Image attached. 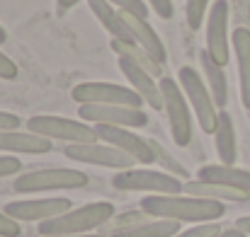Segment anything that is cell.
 <instances>
[{
	"instance_id": "cell-15",
	"label": "cell",
	"mask_w": 250,
	"mask_h": 237,
	"mask_svg": "<svg viewBox=\"0 0 250 237\" xmlns=\"http://www.w3.org/2000/svg\"><path fill=\"white\" fill-rule=\"evenodd\" d=\"M54 148V143L32 131H0V150L2 153H24V155H44Z\"/></svg>"
},
{
	"instance_id": "cell-20",
	"label": "cell",
	"mask_w": 250,
	"mask_h": 237,
	"mask_svg": "<svg viewBox=\"0 0 250 237\" xmlns=\"http://www.w3.org/2000/svg\"><path fill=\"white\" fill-rule=\"evenodd\" d=\"M214 146L221 164H233L238 160V141H236V126L229 111H219V126L214 131Z\"/></svg>"
},
{
	"instance_id": "cell-5",
	"label": "cell",
	"mask_w": 250,
	"mask_h": 237,
	"mask_svg": "<svg viewBox=\"0 0 250 237\" xmlns=\"http://www.w3.org/2000/svg\"><path fill=\"white\" fill-rule=\"evenodd\" d=\"M27 131L44 136L49 141H63V143H97V128L66 116H51V114H37L27 121Z\"/></svg>"
},
{
	"instance_id": "cell-30",
	"label": "cell",
	"mask_w": 250,
	"mask_h": 237,
	"mask_svg": "<svg viewBox=\"0 0 250 237\" xmlns=\"http://www.w3.org/2000/svg\"><path fill=\"white\" fill-rule=\"evenodd\" d=\"M22 169V162L12 155H0V177H12Z\"/></svg>"
},
{
	"instance_id": "cell-36",
	"label": "cell",
	"mask_w": 250,
	"mask_h": 237,
	"mask_svg": "<svg viewBox=\"0 0 250 237\" xmlns=\"http://www.w3.org/2000/svg\"><path fill=\"white\" fill-rule=\"evenodd\" d=\"M216 237H248L246 233H241L238 228H229V230H221Z\"/></svg>"
},
{
	"instance_id": "cell-13",
	"label": "cell",
	"mask_w": 250,
	"mask_h": 237,
	"mask_svg": "<svg viewBox=\"0 0 250 237\" xmlns=\"http://www.w3.org/2000/svg\"><path fill=\"white\" fill-rule=\"evenodd\" d=\"M207 51L219 63L226 66L231 58L229 46V0H216L207 15Z\"/></svg>"
},
{
	"instance_id": "cell-7",
	"label": "cell",
	"mask_w": 250,
	"mask_h": 237,
	"mask_svg": "<svg viewBox=\"0 0 250 237\" xmlns=\"http://www.w3.org/2000/svg\"><path fill=\"white\" fill-rule=\"evenodd\" d=\"M161 92H163V109L167 114V124H170V133L175 146L185 148L192 141V116H189V102L180 87V82L163 75L161 78Z\"/></svg>"
},
{
	"instance_id": "cell-1",
	"label": "cell",
	"mask_w": 250,
	"mask_h": 237,
	"mask_svg": "<svg viewBox=\"0 0 250 237\" xmlns=\"http://www.w3.org/2000/svg\"><path fill=\"white\" fill-rule=\"evenodd\" d=\"M153 218H166L177 223H216L226 208L221 201L199 199L189 194H151L141 199V206Z\"/></svg>"
},
{
	"instance_id": "cell-35",
	"label": "cell",
	"mask_w": 250,
	"mask_h": 237,
	"mask_svg": "<svg viewBox=\"0 0 250 237\" xmlns=\"http://www.w3.org/2000/svg\"><path fill=\"white\" fill-rule=\"evenodd\" d=\"M78 2H81V0H56V7H59V12L63 15L66 10H71V7L78 5Z\"/></svg>"
},
{
	"instance_id": "cell-14",
	"label": "cell",
	"mask_w": 250,
	"mask_h": 237,
	"mask_svg": "<svg viewBox=\"0 0 250 237\" xmlns=\"http://www.w3.org/2000/svg\"><path fill=\"white\" fill-rule=\"evenodd\" d=\"M117 66H119L122 75L129 80V85L144 97V102H146L151 109H156V111L163 109L161 85L156 82V78H153L151 73H146L141 66H136L134 61H129V58H124V56H117Z\"/></svg>"
},
{
	"instance_id": "cell-38",
	"label": "cell",
	"mask_w": 250,
	"mask_h": 237,
	"mask_svg": "<svg viewBox=\"0 0 250 237\" xmlns=\"http://www.w3.org/2000/svg\"><path fill=\"white\" fill-rule=\"evenodd\" d=\"M5 39H7V34H5V29L0 27V44H5Z\"/></svg>"
},
{
	"instance_id": "cell-32",
	"label": "cell",
	"mask_w": 250,
	"mask_h": 237,
	"mask_svg": "<svg viewBox=\"0 0 250 237\" xmlns=\"http://www.w3.org/2000/svg\"><path fill=\"white\" fill-rule=\"evenodd\" d=\"M151 5V10L161 17V19H170L172 17V0H146Z\"/></svg>"
},
{
	"instance_id": "cell-16",
	"label": "cell",
	"mask_w": 250,
	"mask_h": 237,
	"mask_svg": "<svg viewBox=\"0 0 250 237\" xmlns=\"http://www.w3.org/2000/svg\"><path fill=\"white\" fill-rule=\"evenodd\" d=\"M92 15L97 17V22L112 34V39H119V41H134L131 36V29L124 19V12L117 10L109 0H87Z\"/></svg>"
},
{
	"instance_id": "cell-26",
	"label": "cell",
	"mask_w": 250,
	"mask_h": 237,
	"mask_svg": "<svg viewBox=\"0 0 250 237\" xmlns=\"http://www.w3.org/2000/svg\"><path fill=\"white\" fill-rule=\"evenodd\" d=\"M207 7H209V0H187V5H185V19H187V27L189 29H199L202 27L204 17L209 15Z\"/></svg>"
},
{
	"instance_id": "cell-34",
	"label": "cell",
	"mask_w": 250,
	"mask_h": 237,
	"mask_svg": "<svg viewBox=\"0 0 250 237\" xmlns=\"http://www.w3.org/2000/svg\"><path fill=\"white\" fill-rule=\"evenodd\" d=\"M233 228H238L241 233H246V235H250V216H243V218H238Z\"/></svg>"
},
{
	"instance_id": "cell-8",
	"label": "cell",
	"mask_w": 250,
	"mask_h": 237,
	"mask_svg": "<svg viewBox=\"0 0 250 237\" xmlns=\"http://www.w3.org/2000/svg\"><path fill=\"white\" fill-rule=\"evenodd\" d=\"M71 97L78 104H122L141 109L146 102L134 87L114 85V82H81L71 90Z\"/></svg>"
},
{
	"instance_id": "cell-6",
	"label": "cell",
	"mask_w": 250,
	"mask_h": 237,
	"mask_svg": "<svg viewBox=\"0 0 250 237\" xmlns=\"http://www.w3.org/2000/svg\"><path fill=\"white\" fill-rule=\"evenodd\" d=\"M112 186L119 191H148V194H185L180 177L158 169H119L112 177Z\"/></svg>"
},
{
	"instance_id": "cell-25",
	"label": "cell",
	"mask_w": 250,
	"mask_h": 237,
	"mask_svg": "<svg viewBox=\"0 0 250 237\" xmlns=\"http://www.w3.org/2000/svg\"><path fill=\"white\" fill-rule=\"evenodd\" d=\"M148 220H153V216H148L144 208H139V211H126V213L114 216L112 220H107V223L100 228V233L109 237V235H117V233H124V230H131V228H139V225H144V223H148Z\"/></svg>"
},
{
	"instance_id": "cell-21",
	"label": "cell",
	"mask_w": 250,
	"mask_h": 237,
	"mask_svg": "<svg viewBox=\"0 0 250 237\" xmlns=\"http://www.w3.org/2000/svg\"><path fill=\"white\" fill-rule=\"evenodd\" d=\"M199 68H202V73H204V82H207V87L211 90V97H214L216 107L224 109L226 102H229V82H226L224 66H219V63L209 56V51L204 49V51H199Z\"/></svg>"
},
{
	"instance_id": "cell-3",
	"label": "cell",
	"mask_w": 250,
	"mask_h": 237,
	"mask_svg": "<svg viewBox=\"0 0 250 237\" xmlns=\"http://www.w3.org/2000/svg\"><path fill=\"white\" fill-rule=\"evenodd\" d=\"M177 82H180L189 107L197 114L199 128L204 133H214L216 126H219V107H216V102L211 97V90L207 87L204 78L199 75V71H194L192 66H182L180 75H177Z\"/></svg>"
},
{
	"instance_id": "cell-19",
	"label": "cell",
	"mask_w": 250,
	"mask_h": 237,
	"mask_svg": "<svg viewBox=\"0 0 250 237\" xmlns=\"http://www.w3.org/2000/svg\"><path fill=\"white\" fill-rule=\"evenodd\" d=\"M124 19H126V24H129V29H131L134 41H136L141 49H146L153 58H158L161 63H166V58H167L166 46H163L161 36L156 34V29L148 24V19L136 17V15H129V12H124Z\"/></svg>"
},
{
	"instance_id": "cell-23",
	"label": "cell",
	"mask_w": 250,
	"mask_h": 237,
	"mask_svg": "<svg viewBox=\"0 0 250 237\" xmlns=\"http://www.w3.org/2000/svg\"><path fill=\"white\" fill-rule=\"evenodd\" d=\"M112 51L117 56H124L129 61H134L136 66H141L146 73H151L153 78H163V63L158 58H153L146 49H141L136 41H119V39H112Z\"/></svg>"
},
{
	"instance_id": "cell-28",
	"label": "cell",
	"mask_w": 250,
	"mask_h": 237,
	"mask_svg": "<svg viewBox=\"0 0 250 237\" xmlns=\"http://www.w3.org/2000/svg\"><path fill=\"white\" fill-rule=\"evenodd\" d=\"M219 233H221L219 223H197L194 228L182 230V233H177L175 237H216Z\"/></svg>"
},
{
	"instance_id": "cell-37",
	"label": "cell",
	"mask_w": 250,
	"mask_h": 237,
	"mask_svg": "<svg viewBox=\"0 0 250 237\" xmlns=\"http://www.w3.org/2000/svg\"><path fill=\"white\" fill-rule=\"evenodd\" d=\"M44 237H107L102 233H83V235H44Z\"/></svg>"
},
{
	"instance_id": "cell-18",
	"label": "cell",
	"mask_w": 250,
	"mask_h": 237,
	"mask_svg": "<svg viewBox=\"0 0 250 237\" xmlns=\"http://www.w3.org/2000/svg\"><path fill=\"white\" fill-rule=\"evenodd\" d=\"M197 179L202 182H214V184H224L231 189H241L250 194V172L241 169L236 164H204L197 174Z\"/></svg>"
},
{
	"instance_id": "cell-33",
	"label": "cell",
	"mask_w": 250,
	"mask_h": 237,
	"mask_svg": "<svg viewBox=\"0 0 250 237\" xmlns=\"http://www.w3.org/2000/svg\"><path fill=\"white\" fill-rule=\"evenodd\" d=\"M22 126V119L12 111H0V131H17Z\"/></svg>"
},
{
	"instance_id": "cell-11",
	"label": "cell",
	"mask_w": 250,
	"mask_h": 237,
	"mask_svg": "<svg viewBox=\"0 0 250 237\" xmlns=\"http://www.w3.org/2000/svg\"><path fill=\"white\" fill-rule=\"evenodd\" d=\"M97 136L102 143H109L119 150H124L126 155L136 160L139 164H151L156 162L158 155L151 146V141H144L139 133H134L131 128H124V126H104V124H97Z\"/></svg>"
},
{
	"instance_id": "cell-22",
	"label": "cell",
	"mask_w": 250,
	"mask_h": 237,
	"mask_svg": "<svg viewBox=\"0 0 250 237\" xmlns=\"http://www.w3.org/2000/svg\"><path fill=\"white\" fill-rule=\"evenodd\" d=\"M185 194L189 196H199V199H211V201H248L250 194L241 191V189H231L224 184H214V182H202V179H192L185 182Z\"/></svg>"
},
{
	"instance_id": "cell-27",
	"label": "cell",
	"mask_w": 250,
	"mask_h": 237,
	"mask_svg": "<svg viewBox=\"0 0 250 237\" xmlns=\"http://www.w3.org/2000/svg\"><path fill=\"white\" fill-rule=\"evenodd\" d=\"M117 10H122V12H129V15H136V17H148V2L146 0H109Z\"/></svg>"
},
{
	"instance_id": "cell-10",
	"label": "cell",
	"mask_w": 250,
	"mask_h": 237,
	"mask_svg": "<svg viewBox=\"0 0 250 237\" xmlns=\"http://www.w3.org/2000/svg\"><path fill=\"white\" fill-rule=\"evenodd\" d=\"M78 116L87 124H104V126H124V128H144L148 116L144 109L122 107V104H81Z\"/></svg>"
},
{
	"instance_id": "cell-12",
	"label": "cell",
	"mask_w": 250,
	"mask_h": 237,
	"mask_svg": "<svg viewBox=\"0 0 250 237\" xmlns=\"http://www.w3.org/2000/svg\"><path fill=\"white\" fill-rule=\"evenodd\" d=\"M73 208V201L71 199H61V196H54V199H24V201H10L5 203V211L10 218L15 220H37V223H44V220H51L56 216H63Z\"/></svg>"
},
{
	"instance_id": "cell-2",
	"label": "cell",
	"mask_w": 250,
	"mask_h": 237,
	"mask_svg": "<svg viewBox=\"0 0 250 237\" xmlns=\"http://www.w3.org/2000/svg\"><path fill=\"white\" fill-rule=\"evenodd\" d=\"M112 218H114V206L109 201H95L39 223V235H83V233L100 230Z\"/></svg>"
},
{
	"instance_id": "cell-4",
	"label": "cell",
	"mask_w": 250,
	"mask_h": 237,
	"mask_svg": "<svg viewBox=\"0 0 250 237\" xmlns=\"http://www.w3.org/2000/svg\"><path fill=\"white\" fill-rule=\"evenodd\" d=\"M85 184H87V174L81 169L49 167V169H32L20 174L12 189L17 194H39V191H59V189H83Z\"/></svg>"
},
{
	"instance_id": "cell-24",
	"label": "cell",
	"mask_w": 250,
	"mask_h": 237,
	"mask_svg": "<svg viewBox=\"0 0 250 237\" xmlns=\"http://www.w3.org/2000/svg\"><path fill=\"white\" fill-rule=\"evenodd\" d=\"M180 233V223L177 220H166V218H153L139 228H131V230H124V233H117V235L109 237H175Z\"/></svg>"
},
{
	"instance_id": "cell-9",
	"label": "cell",
	"mask_w": 250,
	"mask_h": 237,
	"mask_svg": "<svg viewBox=\"0 0 250 237\" xmlns=\"http://www.w3.org/2000/svg\"><path fill=\"white\" fill-rule=\"evenodd\" d=\"M63 155L73 162H85V164H97V167H112V169H131L139 164L131 155L124 150L109 146V143H68Z\"/></svg>"
},
{
	"instance_id": "cell-39",
	"label": "cell",
	"mask_w": 250,
	"mask_h": 237,
	"mask_svg": "<svg viewBox=\"0 0 250 237\" xmlns=\"http://www.w3.org/2000/svg\"><path fill=\"white\" fill-rule=\"evenodd\" d=\"M248 237H250V235H248Z\"/></svg>"
},
{
	"instance_id": "cell-31",
	"label": "cell",
	"mask_w": 250,
	"mask_h": 237,
	"mask_svg": "<svg viewBox=\"0 0 250 237\" xmlns=\"http://www.w3.org/2000/svg\"><path fill=\"white\" fill-rule=\"evenodd\" d=\"M0 78L2 80H15L17 78V63H15L10 56H5L2 51H0Z\"/></svg>"
},
{
	"instance_id": "cell-17",
	"label": "cell",
	"mask_w": 250,
	"mask_h": 237,
	"mask_svg": "<svg viewBox=\"0 0 250 237\" xmlns=\"http://www.w3.org/2000/svg\"><path fill=\"white\" fill-rule=\"evenodd\" d=\"M231 46L238 63V82H241V102L250 109V29L238 27L231 34Z\"/></svg>"
},
{
	"instance_id": "cell-29",
	"label": "cell",
	"mask_w": 250,
	"mask_h": 237,
	"mask_svg": "<svg viewBox=\"0 0 250 237\" xmlns=\"http://www.w3.org/2000/svg\"><path fill=\"white\" fill-rule=\"evenodd\" d=\"M20 235H22L20 220L10 218L7 213H0V237H20Z\"/></svg>"
}]
</instances>
